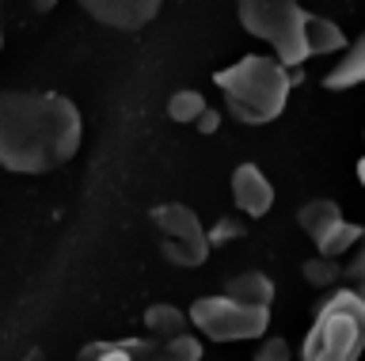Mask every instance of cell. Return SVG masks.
Wrapping results in <instances>:
<instances>
[{"label": "cell", "instance_id": "d4e9b609", "mask_svg": "<svg viewBox=\"0 0 365 361\" xmlns=\"http://www.w3.org/2000/svg\"><path fill=\"white\" fill-rule=\"evenodd\" d=\"M293 4H297V0H293Z\"/></svg>", "mask_w": 365, "mask_h": 361}, {"label": "cell", "instance_id": "603a6c76", "mask_svg": "<svg viewBox=\"0 0 365 361\" xmlns=\"http://www.w3.org/2000/svg\"><path fill=\"white\" fill-rule=\"evenodd\" d=\"M23 361H46V354H42V350H31V354L23 357Z\"/></svg>", "mask_w": 365, "mask_h": 361}, {"label": "cell", "instance_id": "9c48e42d", "mask_svg": "<svg viewBox=\"0 0 365 361\" xmlns=\"http://www.w3.org/2000/svg\"><path fill=\"white\" fill-rule=\"evenodd\" d=\"M153 338H118V342H88L80 346L76 361H153Z\"/></svg>", "mask_w": 365, "mask_h": 361}, {"label": "cell", "instance_id": "3957f363", "mask_svg": "<svg viewBox=\"0 0 365 361\" xmlns=\"http://www.w3.org/2000/svg\"><path fill=\"white\" fill-rule=\"evenodd\" d=\"M365 335V297L339 289L316 308V320L301 342V361H358Z\"/></svg>", "mask_w": 365, "mask_h": 361}, {"label": "cell", "instance_id": "4fadbf2b", "mask_svg": "<svg viewBox=\"0 0 365 361\" xmlns=\"http://www.w3.org/2000/svg\"><path fill=\"white\" fill-rule=\"evenodd\" d=\"M339 221H342V209H339L331 198H316V202H308V206L297 209V224H301V229L312 236L316 244L324 240V236L335 229Z\"/></svg>", "mask_w": 365, "mask_h": 361}, {"label": "cell", "instance_id": "8fae6325", "mask_svg": "<svg viewBox=\"0 0 365 361\" xmlns=\"http://www.w3.org/2000/svg\"><path fill=\"white\" fill-rule=\"evenodd\" d=\"M187 312L175 308V304H153V308H145V331L148 338L160 346V342H171V338L187 335Z\"/></svg>", "mask_w": 365, "mask_h": 361}, {"label": "cell", "instance_id": "5bb4252c", "mask_svg": "<svg viewBox=\"0 0 365 361\" xmlns=\"http://www.w3.org/2000/svg\"><path fill=\"white\" fill-rule=\"evenodd\" d=\"M365 80V42L358 38L354 46L339 58V65L324 76V88H331V92H342V88H354Z\"/></svg>", "mask_w": 365, "mask_h": 361}, {"label": "cell", "instance_id": "6da1fadb", "mask_svg": "<svg viewBox=\"0 0 365 361\" xmlns=\"http://www.w3.org/2000/svg\"><path fill=\"white\" fill-rule=\"evenodd\" d=\"M80 110L57 92H0V167L46 175L80 149Z\"/></svg>", "mask_w": 365, "mask_h": 361}, {"label": "cell", "instance_id": "e0dca14e", "mask_svg": "<svg viewBox=\"0 0 365 361\" xmlns=\"http://www.w3.org/2000/svg\"><path fill=\"white\" fill-rule=\"evenodd\" d=\"M205 110V95L194 92V88H182V92H175L168 99V118L171 122H194Z\"/></svg>", "mask_w": 365, "mask_h": 361}, {"label": "cell", "instance_id": "cb8c5ba5", "mask_svg": "<svg viewBox=\"0 0 365 361\" xmlns=\"http://www.w3.org/2000/svg\"><path fill=\"white\" fill-rule=\"evenodd\" d=\"M0 46H4V38H0Z\"/></svg>", "mask_w": 365, "mask_h": 361}, {"label": "cell", "instance_id": "2e32d148", "mask_svg": "<svg viewBox=\"0 0 365 361\" xmlns=\"http://www.w3.org/2000/svg\"><path fill=\"white\" fill-rule=\"evenodd\" d=\"M153 361H202V342L187 331V335L171 338V342H160Z\"/></svg>", "mask_w": 365, "mask_h": 361}, {"label": "cell", "instance_id": "8992f818", "mask_svg": "<svg viewBox=\"0 0 365 361\" xmlns=\"http://www.w3.org/2000/svg\"><path fill=\"white\" fill-rule=\"evenodd\" d=\"M153 224L160 232V255L175 266H202L205 255H210V244H205V229L198 221V213L190 206H179V202H168V206L153 209Z\"/></svg>", "mask_w": 365, "mask_h": 361}, {"label": "cell", "instance_id": "30bf717a", "mask_svg": "<svg viewBox=\"0 0 365 361\" xmlns=\"http://www.w3.org/2000/svg\"><path fill=\"white\" fill-rule=\"evenodd\" d=\"M221 297L236 300V304H247V308H270L274 300V281L262 274V270H244V274L228 278L225 281V293Z\"/></svg>", "mask_w": 365, "mask_h": 361}, {"label": "cell", "instance_id": "7c38bea8", "mask_svg": "<svg viewBox=\"0 0 365 361\" xmlns=\"http://www.w3.org/2000/svg\"><path fill=\"white\" fill-rule=\"evenodd\" d=\"M304 50H308V58L339 53V50H346V35H342L339 23H331L324 16H304Z\"/></svg>", "mask_w": 365, "mask_h": 361}, {"label": "cell", "instance_id": "ac0fdd59", "mask_svg": "<svg viewBox=\"0 0 365 361\" xmlns=\"http://www.w3.org/2000/svg\"><path fill=\"white\" fill-rule=\"evenodd\" d=\"M301 274H304V281L308 286H316V289H327V286H335V281L342 278V270H339V263H331V258H308V263L301 266Z\"/></svg>", "mask_w": 365, "mask_h": 361}, {"label": "cell", "instance_id": "9a60e30c", "mask_svg": "<svg viewBox=\"0 0 365 361\" xmlns=\"http://www.w3.org/2000/svg\"><path fill=\"white\" fill-rule=\"evenodd\" d=\"M358 240H361V229H358V224L339 221L335 229H331L324 240L316 244V247H319V258H331V263H339V255L350 251V247H358Z\"/></svg>", "mask_w": 365, "mask_h": 361}, {"label": "cell", "instance_id": "5b68a950", "mask_svg": "<svg viewBox=\"0 0 365 361\" xmlns=\"http://www.w3.org/2000/svg\"><path fill=\"white\" fill-rule=\"evenodd\" d=\"M187 323L198 327L213 342H244L262 338L270 327V308H247L228 297H198L187 312Z\"/></svg>", "mask_w": 365, "mask_h": 361}, {"label": "cell", "instance_id": "ba28073f", "mask_svg": "<svg viewBox=\"0 0 365 361\" xmlns=\"http://www.w3.org/2000/svg\"><path fill=\"white\" fill-rule=\"evenodd\" d=\"M232 202L244 217H262L274 206V183L259 164H240L232 172Z\"/></svg>", "mask_w": 365, "mask_h": 361}, {"label": "cell", "instance_id": "d6986e66", "mask_svg": "<svg viewBox=\"0 0 365 361\" xmlns=\"http://www.w3.org/2000/svg\"><path fill=\"white\" fill-rule=\"evenodd\" d=\"M244 232H247L244 217H221V221H217L210 232H205V244H210V251H213V247H221V244H232V240H240Z\"/></svg>", "mask_w": 365, "mask_h": 361}, {"label": "cell", "instance_id": "277c9868", "mask_svg": "<svg viewBox=\"0 0 365 361\" xmlns=\"http://www.w3.org/2000/svg\"><path fill=\"white\" fill-rule=\"evenodd\" d=\"M236 16L247 35L274 46V61L282 69L304 65V8L293 0H236Z\"/></svg>", "mask_w": 365, "mask_h": 361}, {"label": "cell", "instance_id": "7402d4cb", "mask_svg": "<svg viewBox=\"0 0 365 361\" xmlns=\"http://www.w3.org/2000/svg\"><path fill=\"white\" fill-rule=\"evenodd\" d=\"M53 4H57V0H31V8H34V12H50Z\"/></svg>", "mask_w": 365, "mask_h": 361}, {"label": "cell", "instance_id": "44dd1931", "mask_svg": "<svg viewBox=\"0 0 365 361\" xmlns=\"http://www.w3.org/2000/svg\"><path fill=\"white\" fill-rule=\"evenodd\" d=\"M194 126H198V133H217L221 130V115H217V110H210L205 107L198 118H194Z\"/></svg>", "mask_w": 365, "mask_h": 361}, {"label": "cell", "instance_id": "52a82bcc", "mask_svg": "<svg viewBox=\"0 0 365 361\" xmlns=\"http://www.w3.org/2000/svg\"><path fill=\"white\" fill-rule=\"evenodd\" d=\"M84 12L103 27L114 31H141L145 23H153L164 0H76Z\"/></svg>", "mask_w": 365, "mask_h": 361}, {"label": "cell", "instance_id": "ffe728a7", "mask_svg": "<svg viewBox=\"0 0 365 361\" xmlns=\"http://www.w3.org/2000/svg\"><path fill=\"white\" fill-rule=\"evenodd\" d=\"M255 361H293V350H289V342L285 338H262V346L255 350Z\"/></svg>", "mask_w": 365, "mask_h": 361}, {"label": "cell", "instance_id": "7a4b0ae2", "mask_svg": "<svg viewBox=\"0 0 365 361\" xmlns=\"http://www.w3.org/2000/svg\"><path fill=\"white\" fill-rule=\"evenodd\" d=\"M213 84L221 88L225 107L232 110L236 122H244V126H267V122H274L285 110L293 76L274 58L247 53V58L217 69Z\"/></svg>", "mask_w": 365, "mask_h": 361}]
</instances>
